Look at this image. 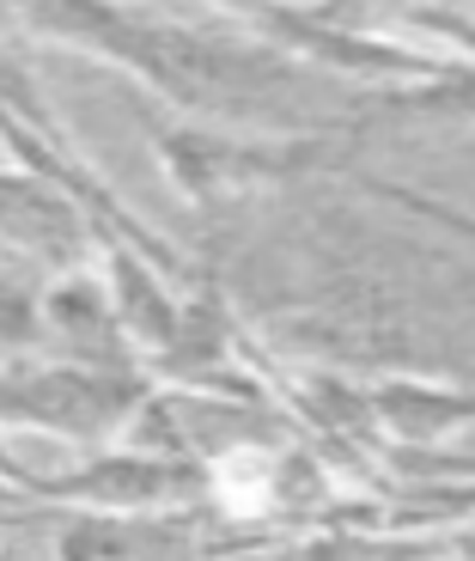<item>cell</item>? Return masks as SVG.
I'll use <instances>...</instances> for the list:
<instances>
[{"mask_svg":"<svg viewBox=\"0 0 475 561\" xmlns=\"http://www.w3.org/2000/svg\"><path fill=\"white\" fill-rule=\"evenodd\" d=\"M213 482H220V501L232 506V513H263L268 506V458L263 451H232V458L213 470Z\"/></svg>","mask_w":475,"mask_h":561,"instance_id":"obj_1","label":"cell"}]
</instances>
